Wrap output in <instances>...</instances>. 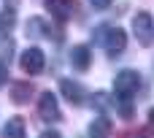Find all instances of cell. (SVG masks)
I'll use <instances>...</instances> for the list:
<instances>
[{"mask_svg":"<svg viewBox=\"0 0 154 138\" xmlns=\"http://www.w3.org/2000/svg\"><path fill=\"white\" fill-rule=\"evenodd\" d=\"M138 87H141V76H138V71H133V68L119 71L116 79H114V92H116L122 100H130V98L138 92Z\"/></svg>","mask_w":154,"mask_h":138,"instance_id":"obj_1","label":"cell"},{"mask_svg":"<svg viewBox=\"0 0 154 138\" xmlns=\"http://www.w3.org/2000/svg\"><path fill=\"white\" fill-rule=\"evenodd\" d=\"M97 33H100L97 41L106 46L108 54H119V52H125V46H127V35H125L122 27H100Z\"/></svg>","mask_w":154,"mask_h":138,"instance_id":"obj_2","label":"cell"},{"mask_svg":"<svg viewBox=\"0 0 154 138\" xmlns=\"http://www.w3.org/2000/svg\"><path fill=\"white\" fill-rule=\"evenodd\" d=\"M133 33H135V38H138L141 46H152L154 43V19H152V14L138 11L133 16Z\"/></svg>","mask_w":154,"mask_h":138,"instance_id":"obj_3","label":"cell"},{"mask_svg":"<svg viewBox=\"0 0 154 138\" xmlns=\"http://www.w3.org/2000/svg\"><path fill=\"white\" fill-rule=\"evenodd\" d=\"M19 65H22V71H24V73L38 76V73L43 71V65H46V54H43L38 46H30V49H24V52H22Z\"/></svg>","mask_w":154,"mask_h":138,"instance_id":"obj_4","label":"cell"},{"mask_svg":"<svg viewBox=\"0 0 154 138\" xmlns=\"http://www.w3.org/2000/svg\"><path fill=\"white\" fill-rule=\"evenodd\" d=\"M38 114H41L43 122H57V119L62 117L54 92H41V98H38Z\"/></svg>","mask_w":154,"mask_h":138,"instance_id":"obj_5","label":"cell"},{"mask_svg":"<svg viewBox=\"0 0 154 138\" xmlns=\"http://www.w3.org/2000/svg\"><path fill=\"white\" fill-rule=\"evenodd\" d=\"M60 89L65 95V100L70 106H84V87L79 81H70V79H62L60 81Z\"/></svg>","mask_w":154,"mask_h":138,"instance_id":"obj_6","label":"cell"},{"mask_svg":"<svg viewBox=\"0 0 154 138\" xmlns=\"http://www.w3.org/2000/svg\"><path fill=\"white\" fill-rule=\"evenodd\" d=\"M46 8L51 11L54 19L68 22V19L73 16V11H76V3H73V0H46Z\"/></svg>","mask_w":154,"mask_h":138,"instance_id":"obj_7","label":"cell"},{"mask_svg":"<svg viewBox=\"0 0 154 138\" xmlns=\"http://www.w3.org/2000/svg\"><path fill=\"white\" fill-rule=\"evenodd\" d=\"M70 65L76 68V71H89V65H92V52H89V46H73L70 49Z\"/></svg>","mask_w":154,"mask_h":138,"instance_id":"obj_8","label":"cell"},{"mask_svg":"<svg viewBox=\"0 0 154 138\" xmlns=\"http://www.w3.org/2000/svg\"><path fill=\"white\" fill-rule=\"evenodd\" d=\"M3 138H27L24 119H22V117H11V119L3 125Z\"/></svg>","mask_w":154,"mask_h":138,"instance_id":"obj_9","label":"cell"},{"mask_svg":"<svg viewBox=\"0 0 154 138\" xmlns=\"http://www.w3.org/2000/svg\"><path fill=\"white\" fill-rule=\"evenodd\" d=\"M87 133H89V138H111V119H106V117L92 119Z\"/></svg>","mask_w":154,"mask_h":138,"instance_id":"obj_10","label":"cell"},{"mask_svg":"<svg viewBox=\"0 0 154 138\" xmlns=\"http://www.w3.org/2000/svg\"><path fill=\"white\" fill-rule=\"evenodd\" d=\"M11 60H14V41L3 38L0 41V65H8Z\"/></svg>","mask_w":154,"mask_h":138,"instance_id":"obj_11","label":"cell"},{"mask_svg":"<svg viewBox=\"0 0 154 138\" xmlns=\"http://www.w3.org/2000/svg\"><path fill=\"white\" fill-rule=\"evenodd\" d=\"M30 92H32L30 84H16V87H14V103H27Z\"/></svg>","mask_w":154,"mask_h":138,"instance_id":"obj_12","label":"cell"},{"mask_svg":"<svg viewBox=\"0 0 154 138\" xmlns=\"http://www.w3.org/2000/svg\"><path fill=\"white\" fill-rule=\"evenodd\" d=\"M89 3H92V8H95V11H106V8L111 5V0H89Z\"/></svg>","mask_w":154,"mask_h":138,"instance_id":"obj_13","label":"cell"},{"mask_svg":"<svg viewBox=\"0 0 154 138\" xmlns=\"http://www.w3.org/2000/svg\"><path fill=\"white\" fill-rule=\"evenodd\" d=\"M8 81V71H5V65H0V87Z\"/></svg>","mask_w":154,"mask_h":138,"instance_id":"obj_14","label":"cell"},{"mask_svg":"<svg viewBox=\"0 0 154 138\" xmlns=\"http://www.w3.org/2000/svg\"><path fill=\"white\" fill-rule=\"evenodd\" d=\"M41 138H62L57 130H46V133H41Z\"/></svg>","mask_w":154,"mask_h":138,"instance_id":"obj_15","label":"cell"},{"mask_svg":"<svg viewBox=\"0 0 154 138\" xmlns=\"http://www.w3.org/2000/svg\"><path fill=\"white\" fill-rule=\"evenodd\" d=\"M149 130L154 133V108H149Z\"/></svg>","mask_w":154,"mask_h":138,"instance_id":"obj_16","label":"cell"},{"mask_svg":"<svg viewBox=\"0 0 154 138\" xmlns=\"http://www.w3.org/2000/svg\"><path fill=\"white\" fill-rule=\"evenodd\" d=\"M130 138H146V136H130Z\"/></svg>","mask_w":154,"mask_h":138,"instance_id":"obj_17","label":"cell"}]
</instances>
